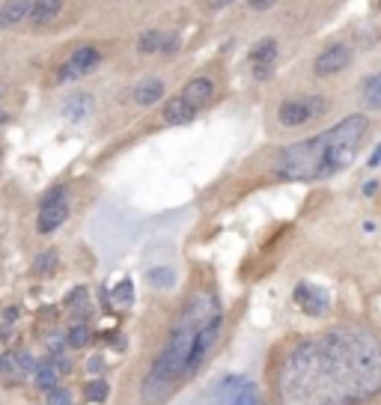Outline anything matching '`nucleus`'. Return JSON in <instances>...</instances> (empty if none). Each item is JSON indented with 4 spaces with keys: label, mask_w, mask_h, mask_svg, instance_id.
Returning <instances> with one entry per match:
<instances>
[{
    "label": "nucleus",
    "mask_w": 381,
    "mask_h": 405,
    "mask_svg": "<svg viewBox=\"0 0 381 405\" xmlns=\"http://www.w3.org/2000/svg\"><path fill=\"white\" fill-rule=\"evenodd\" d=\"M325 373L349 405L366 402L381 390V343L358 325H342L316 340Z\"/></svg>",
    "instance_id": "obj_1"
},
{
    "label": "nucleus",
    "mask_w": 381,
    "mask_h": 405,
    "mask_svg": "<svg viewBox=\"0 0 381 405\" xmlns=\"http://www.w3.org/2000/svg\"><path fill=\"white\" fill-rule=\"evenodd\" d=\"M218 310H221V304H218V298L209 292V289H197V292L188 298L185 310L179 313V322L173 325L167 343H164L161 354L155 358V364H152L149 375L143 378L141 397H143L146 405L164 402L173 394V387L179 385L182 378H188V358H190V343H194V334H197V328L206 322L212 313H218Z\"/></svg>",
    "instance_id": "obj_2"
},
{
    "label": "nucleus",
    "mask_w": 381,
    "mask_h": 405,
    "mask_svg": "<svg viewBox=\"0 0 381 405\" xmlns=\"http://www.w3.org/2000/svg\"><path fill=\"white\" fill-rule=\"evenodd\" d=\"M277 378L283 405H349L325 373L316 340H304L292 349Z\"/></svg>",
    "instance_id": "obj_3"
},
{
    "label": "nucleus",
    "mask_w": 381,
    "mask_h": 405,
    "mask_svg": "<svg viewBox=\"0 0 381 405\" xmlns=\"http://www.w3.org/2000/svg\"><path fill=\"white\" fill-rule=\"evenodd\" d=\"M176 4L179 0H81V24L96 36L134 33Z\"/></svg>",
    "instance_id": "obj_4"
},
{
    "label": "nucleus",
    "mask_w": 381,
    "mask_h": 405,
    "mask_svg": "<svg viewBox=\"0 0 381 405\" xmlns=\"http://www.w3.org/2000/svg\"><path fill=\"white\" fill-rule=\"evenodd\" d=\"M334 108V98L316 90V86H298V90H286L274 98L271 105V125L280 131H307L313 125L328 120Z\"/></svg>",
    "instance_id": "obj_5"
},
{
    "label": "nucleus",
    "mask_w": 381,
    "mask_h": 405,
    "mask_svg": "<svg viewBox=\"0 0 381 405\" xmlns=\"http://www.w3.org/2000/svg\"><path fill=\"white\" fill-rule=\"evenodd\" d=\"M328 141L325 131L310 134L304 141L286 143L280 152L274 155L271 170L277 179L286 182H313V179H328Z\"/></svg>",
    "instance_id": "obj_6"
},
{
    "label": "nucleus",
    "mask_w": 381,
    "mask_h": 405,
    "mask_svg": "<svg viewBox=\"0 0 381 405\" xmlns=\"http://www.w3.org/2000/svg\"><path fill=\"white\" fill-rule=\"evenodd\" d=\"M113 39H105V36H86V39L72 42L63 54L57 57V63L51 66V84L54 86H69L78 84L84 78L96 75L105 63L113 57Z\"/></svg>",
    "instance_id": "obj_7"
},
{
    "label": "nucleus",
    "mask_w": 381,
    "mask_h": 405,
    "mask_svg": "<svg viewBox=\"0 0 381 405\" xmlns=\"http://www.w3.org/2000/svg\"><path fill=\"white\" fill-rule=\"evenodd\" d=\"M81 24V0H33L24 30L36 39H48V36H60Z\"/></svg>",
    "instance_id": "obj_8"
},
{
    "label": "nucleus",
    "mask_w": 381,
    "mask_h": 405,
    "mask_svg": "<svg viewBox=\"0 0 381 405\" xmlns=\"http://www.w3.org/2000/svg\"><path fill=\"white\" fill-rule=\"evenodd\" d=\"M370 129V120L366 113H351V117H342L340 122H334L331 129H325V141H328V176H334L340 170H346L354 161L361 149V141L366 137Z\"/></svg>",
    "instance_id": "obj_9"
},
{
    "label": "nucleus",
    "mask_w": 381,
    "mask_h": 405,
    "mask_svg": "<svg viewBox=\"0 0 381 405\" xmlns=\"http://www.w3.org/2000/svg\"><path fill=\"white\" fill-rule=\"evenodd\" d=\"M182 48V27L176 24H146V27L134 30L131 33V42H129V57L134 63H164L179 54Z\"/></svg>",
    "instance_id": "obj_10"
},
{
    "label": "nucleus",
    "mask_w": 381,
    "mask_h": 405,
    "mask_svg": "<svg viewBox=\"0 0 381 405\" xmlns=\"http://www.w3.org/2000/svg\"><path fill=\"white\" fill-rule=\"evenodd\" d=\"M354 60H358V48L349 39H328L307 63V78L313 84H325L342 78L346 72H351Z\"/></svg>",
    "instance_id": "obj_11"
},
{
    "label": "nucleus",
    "mask_w": 381,
    "mask_h": 405,
    "mask_svg": "<svg viewBox=\"0 0 381 405\" xmlns=\"http://www.w3.org/2000/svg\"><path fill=\"white\" fill-rule=\"evenodd\" d=\"M170 72H158V69H146L141 72L131 84H125L122 90L117 93V105L122 110H149L161 105L167 98L170 90Z\"/></svg>",
    "instance_id": "obj_12"
},
{
    "label": "nucleus",
    "mask_w": 381,
    "mask_h": 405,
    "mask_svg": "<svg viewBox=\"0 0 381 405\" xmlns=\"http://www.w3.org/2000/svg\"><path fill=\"white\" fill-rule=\"evenodd\" d=\"M280 60H283V42H280V36H274V33L259 36V39L247 48V66H250L253 81H271L277 66H280Z\"/></svg>",
    "instance_id": "obj_13"
},
{
    "label": "nucleus",
    "mask_w": 381,
    "mask_h": 405,
    "mask_svg": "<svg viewBox=\"0 0 381 405\" xmlns=\"http://www.w3.org/2000/svg\"><path fill=\"white\" fill-rule=\"evenodd\" d=\"M69 218V188L54 185L51 191L39 200V212H36V230L42 236L57 233Z\"/></svg>",
    "instance_id": "obj_14"
},
{
    "label": "nucleus",
    "mask_w": 381,
    "mask_h": 405,
    "mask_svg": "<svg viewBox=\"0 0 381 405\" xmlns=\"http://www.w3.org/2000/svg\"><path fill=\"white\" fill-rule=\"evenodd\" d=\"M179 98L188 101L190 108H194L197 113H202L214 98H218V81H214V72H197V75H190V78L182 84V90H179Z\"/></svg>",
    "instance_id": "obj_15"
},
{
    "label": "nucleus",
    "mask_w": 381,
    "mask_h": 405,
    "mask_svg": "<svg viewBox=\"0 0 381 405\" xmlns=\"http://www.w3.org/2000/svg\"><path fill=\"white\" fill-rule=\"evenodd\" d=\"M298 307L307 316H325L331 310V292L325 286H313V283H298L295 292H292Z\"/></svg>",
    "instance_id": "obj_16"
},
{
    "label": "nucleus",
    "mask_w": 381,
    "mask_h": 405,
    "mask_svg": "<svg viewBox=\"0 0 381 405\" xmlns=\"http://www.w3.org/2000/svg\"><path fill=\"white\" fill-rule=\"evenodd\" d=\"M33 370H36V361H33V354L24 349L6 352L4 358H0V375H4L6 382H24Z\"/></svg>",
    "instance_id": "obj_17"
},
{
    "label": "nucleus",
    "mask_w": 381,
    "mask_h": 405,
    "mask_svg": "<svg viewBox=\"0 0 381 405\" xmlns=\"http://www.w3.org/2000/svg\"><path fill=\"white\" fill-rule=\"evenodd\" d=\"M60 113L66 117L72 125H81L86 122L96 113V96L93 93H72L63 98V105H60Z\"/></svg>",
    "instance_id": "obj_18"
},
{
    "label": "nucleus",
    "mask_w": 381,
    "mask_h": 405,
    "mask_svg": "<svg viewBox=\"0 0 381 405\" xmlns=\"http://www.w3.org/2000/svg\"><path fill=\"white\" fill-rule=\"evenodd\" d=\"M33 0H0V33H18L24 30Z\"/></svg>",
    "instance_id": "obj_19"
},
{
    "label": "nucleus",
    "mask_w": 381,
    "mask_h": 405,
    "mask_svg": "<svg viewBox=\"0 0 381 405\" xmlns=\"http://www.w3.org/2000/svg\"><path fill=\"white\" fill-rule=\"evenodd\" d=\"M197 117H200V113L190 108L188 101H182L179 93L161 101V120L167 122V125H188V122H194Z\"/></svg>",
    "instance_id": "obj_20"
},
{
    "label": "nucleus",
    "mask_w": 381,
    "mask_h": 405,
    "mask_svg": "<svg viewBox=\"0 0 381 405\" xmlns=\"http://www.w3.org/2000/svg\"><path fill=\"white\" fill-rule=\"evenodd\" d=\"M358 101L363 110H381V69L366 72L358 84Z\"/></svg>",
    "instance_id": "obj_21"
},
{
    "label": "nucleus",
    "mask_w": 381,
    "mask_h": 405,
    "mask_svg": "<svg viewBox=\"0 0 381 405\" xmlns=\"http://www.w3.org/2000/svg\"><path fill=\"white\" fill-rule=\"evenodd\" d=\"M146 281L152 289H173L176 286V271L170 265H155V269L146 271Z\"/></svg>",
    "instance_id": "obj_22"
},
{
    "label": "nucleus",
    "mask_w": 381,
    "mask_h": 405,
    "mask_svg": "<svg viewBox=\"0 0 381 405\" xmlns=\"http://www.w3.org/2000/svg\"><path fill=\"white\" fill-rule=\"evenodd\" d=\"M33 382H36V387L48 394V390L54 387V385H60V373H57L51 364H39V366L33 370Z\"/></svg>",
    "instance_id": "obj_23"
},
{
    "label": "nucleus",
    "mask_w": 381,
    "mask_h": 405,
    "mask_svg": "<svg viewBox=\"0 0 381 405\" xmlns=\"http://www.w3.org/2000/svg\"><path fill=\"white\" fill-rule=\"evenodd\" d=\"M226 405H259V390L253 387L250 382H245V378H241V385L235 387L233 399L226 402Z\"/></svg>",
    "instance_id": "obj_24"
},
{
    "label": "nucleus",
    "mask_w": 381,
    "mask_h": 405,
    "mask_svg": "<svg viewBox=\"0 0 381 405\" xmlns=\"http://www.w3.org/2000/svg\"><path fill=\"white\" fill-rule=\"evenodd\" d=\"M113 304H117V307H131V301H134V283L131 281H120L117 283V289H113V292L108 295Z\"/></svg>",
    "instance_id": "obj_25"
},
{
    "label": "nucleus",
    "mask_w": 381,
    "mask_h": 405,
    "mask_svg": "<svg viewBox=\"0 0 381 405\" xmlns=\"http://www.w3.org/2000/svg\"><path fill=\"white\" fill-rule=\"evenodd\" d=\"M233 4H235V0H197V9H200V15L212 18V15H221V12H226Z\"/></svg>",
    "instance_id": "obj_26"
},
{
    "label": "nucleus",
    "mask_w": 381,
    "mask_h": 405,
    "mask_svg": "<svg viewBox=\"0 0 381 405\" xmlns=\"http://www.w3.org/2000/svg\"><path fill=\"white\" fill-rule=\"evenodd\" d=\"M54 265H57V253L42 250V253H36V259H33V274H54Z\"/></svg>",
    "instance_id": "obj_27"
},
{
    "label": "nucleus",
    "mask_w": 381,
    "mask_h": 405,
    "mask_svg": "<svg viewBox=\"0 0 381 405\" xmlns=\"http://www.w3.org/2000/svg\"><path fill=\"white\" fill-rule=\"evenodd\" d=\"M108 394H110V387H108V382H101V378H96V382H90V385H84V399L86 402H105Z\"/></svg>",
    "instance_id": "obj_28"
},
{
    "label": "nucleus",
    "mask_w": 381,
    "mask_h": 405,
    "mask_svg": "<svg viewBox=\"0 0 381 405\" xmlns=\"http://www.w3.org/2000/svg\"><path fill=\"white\" fill-rule=\"evenodd\" d=\"M90 340H93V331H90V328H86V325H75L72 328V331L66 334V343L72 346V349H84L86 343H90Z\"/></svg>",
    "instance_id": "obj_29"
},
{
    "label": "nucleus",
    "mask_w": 381,
    "mask_h": 405,
    "mask_svg": "<svg viewBox=\"0 0 381 405\" xmlns=\"http://www.w3.org/2000/svg\"><path fill=\"white\" fill-rule=\"evenodd\" d=\"M277 4H283V0H245V9L250 15H265V12H271Z\"/></svg>",
    "instance_id": "obj_30"
},
{
    "label": "nucleus",
    "mask_w": 381,
    "mask_h": 405,
    "mask_svg": "<svg viewBox=\"0 0 381 405\" xmlns=\"http://www.w3.org/2000/svg\"><path fill=\"white\" fill-rule=\"evenodd\" d=\"M48 405H72V394L66 387H60V385H54L48 390Z\"/></svg>",
    "instance_id": "obj_31"
},
{
    "label": "nucleus",
    "mask_w": 381,
    "mask_h": 405,
    "mask_svg": "<svg viewBox=\"0 0 381 405\" xmlns=\"http://www.w3.org/2000/svg\"><path fill=\"white\" fill-rule=\"evenodd\" d=\"M51 366H54L57 373H69V370H72V364L63 358V354H54V358H51Z\"/></svg>",
    "instance_id": "obj_32"
},
{
    "label": "nucleus",
    "mask_w": 381,
    "mask_h": 405,
    "mask_svg": "<svg viewBox=\"0 0 381 405\" xmlns=\"http://www.w3.org/2000/svg\"><path fill=\"white\" fill-rule=\"evenodd\" d=\"M378 164H381V143L375 146V152H373V155H370V161H366V167H370V170H375Z\"/></svg>",
    "instance_id": "obj_33"
},
{
    "label": "nucleus",
    "mask_w": 381,
    "mask_h": 405,
    "mask_svg": "<svg viewBox=\"0 0 381 405\" xmlns=\"http://www.w3.org/2000/svg\"><path fill=\"white\" fill-rule=\"evenodd\" d=\"M86 366H90V373H101V370H105V358H90Z\"/></svg>",
    "instance_id": "obj_34"
},
{
    "label": "nucleus",
    "mask_w": 381,
    "mask_h": 405,
    "mask_svg": "<svg viewBox=\"0 0 381 405\" xmlns=\"http://www.w3.org/2000/svg\"><path fill=\"white\" fill-rule=\"evenodd\" d=\"M375 191H378V182H375V179H373V182H366V185H363V194H366V197H373Z\"/></svg>",
    "instance_id": "obj_35"
},
{
    "label": "nucleus",
    "mask_w": 381,
    "mask_h": 405,
    "mask_svg": "<svg viewBox=\"0 0 381 405\" xmlns=\"http://www.w3.org/2000/svg\"><path fill=\"white\" fill-rule=\"evenodd\" d=\"M9 120H12V113H9V110H6L4 105H0V125H6Z\"/></svg>",
    "instance_id": "obj_36"
},
{
    "label": "nucleus",
    "mask_w": 381,
    "mask_h": 405,
    "mask_svg": "<svg viewBox=\"0 0 381 405\" xmlns=\"http://www.w3.org/2000/svg\"><path fill=\"white\" fill-rule=\"evenodd\" d=\"M4 319H6V322H15V319H18V310H15V307H9Z\"/></svg>",
    "instance_id": "obj_37"
},
{
    "label": "nucleus",
    "mask_w": 381,
    "mask_h": 405,
    "mask_svg": "<svg viewBox=\"0 0 381 405\" xmlns=\"http://www.w3.org/2000/svg\"><path fill=\"white\" fill-rule=\"evenodd\" d=\"M4 93H6V78H4V72H0V98H4Z\"/></svg>",
    "instance_id": "obj_38"
},
{
    "label": "nucleus",
    "mask_w": 381,
    "mask_h": 405,
    "mask_svg": "<svg viewBox=\"0 0 381 405\" xmlns=\"http://www.w3.org/2000/svg\"><path fill=\"white\" fill-rule=\"evenodd\" d=\"M378 12H381V0H378Z\"/></svg>",
    "instance_id": "obj_39"
}]
</instances>
